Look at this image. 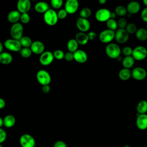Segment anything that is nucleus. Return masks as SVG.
Wrapping results in <instances>:
<instances>
[{"instance_id":"obj_7","label":"nucleus","mask_w":147,"mask_h":147,"mask_svg":"<svg viewBox=\"0 0 147 147\" xmlns=\"http://www.w3.org/2000/svg\"><path fill=\"white\" fill-rule=\"evenodd\" d=\"M20 144L22 147H34L36 140L32 135L24 134L20 138Z\"/></svg>"},{"instance_id":"obj_57","label":"nucleus","mask_w":147,"mask_h":147,"mask_svg":"<svg viewBox=\"0 0 147 147\" xmlns=\"http://www.w3.org/2000/svg\"><path fill=\"white\" fill-rule=\"evenodd\" d=\"M34 147H36V146H34Z\"/></svg>"},{"instance_id":"obj_53","label":"nucleus","mask_w":147,"mask_h":147,"mask_svg":"<svg viewBox=\"0 0 147 147\" xmlns=\"http://www.w3.org/2000/svg\"><path fill=\"white\" fill-rule=\"evenodd\" d=\"M143 3L147 7V0H144L143 1Z\"/></svg>"},{"instance_id":"obj_27","label":"nucleus","mask_w":147,"mask_h":147,"mask_svg":"<svg viewBox=\"0 0 147 147\" xmlns=\"http://www.w3.org/2000/svg\"><path fill=\"white\" fill-rule=\"evenodd\" d=\"M134 59L131 56H125L122 60V64L124 68L129 69L131 68L134 64Z\"/></svg>"},{"instance_id":"obj_43","label":"nucleus","mask_w":147,"mask_h":147,"mask_svg":"<svg viewBox=\"0 0 147 147\" xmlns=\"http://www.w3.org/2000/svg\"><path fill=\"white\" fill-rule=\"evenodd\" d=\"M64 59L67 61H71L73 60H74V53L68 52L64 54Z\"/></svg>"},{"instance_id":"obj_18","label":"nucleus","mask_w":147,"mask_h":147,"mask_svg":"<svg viewBox=\"0 0 147 147\" xmlns=\"http://www.w3.org/2000/svg\"><path fill=\"white\" fill-rule=\"evenodd\" d=\"M74 60L79 63H84L87 61L88 56L86 52L82 49H78L74 53Z\"/></svg>"},{"instance_id":"obj_30","label":"nucleus","mask_w":147,"mask_h":147,"mask_svg":"<svg viewBox=\"0 0 147 147\" xmlns=\"http://www.w3.org/2000/svg\"><path fill=\"white\" fill-rule=\"evenodd\" d=\"M20 42L23 48H30L33 42L32 39L29 37L25 36H23L20 40Z\"/></svg>"},{"instance_id":"obj_54","label":"nucleus","mask_w":147,"mask_h":147,"mask_svg":"<svg viewBox=\"0 0 147 147\" xmlns=\"http://www.w3.org/2000/svg\"><path fill=\"white\" fill-rule=\"evenodd\" d=\"M123 147H130L129 145H125V146H123Z\"/></svg>"},{"instance_id":"obj_35","label":"nucleus","mask_w":147,"mask_h":147,"mask_svg":"<svg viewBox=\"0 0 147 147\" xmlns=\"http://www.w3.org/2000/svg\"><path fill=\"white\" fill-rule=\"evenodd\" d=\"M125 29L129 34L136 33L137 30V28L136 25L133 23H130V24H127Z\"/></svg>"},{"instance_id":"obj_52","label":"nucleus","mask_w":147,"mask_h":147,"mask_svg":"<svg viewBox=\"0 0 147 147\" xmlns=\"http://www.w3.org/2000/svg\"><path fill=\"white\" fill-rule=\"evenodd\" d=\"M99 3H100L102 5H103L106 2V0H99Z\"/></svg>"},{"instance_id":"obj_36","label":"nucleus","mask_w":147,"mask_h":147,"mask_svg":"<svg viewBox=\"0 0 147 147\" xmlns=\"http://www.w3.org/2000/svg\"><path fill=\"white\" fill-rule=\"evenodd\" d=\"M51 6L55 9H60L63 5V1L62 0H51L50 2Z\"/></svg>"},{"instance_id":"obj_31","label":"nucleus","mask_w":147,"mask_h":147,"mask_svg":"<svg viewBox=\"0 0 147 147\" xmlns=\"http://www.w3.org/2000/svg\"><path fill=\"white\" fill-rule=\"evenodd\" d=\"M106 25L108 28V29H110L113 31H115L117 30L118 28V25H117V21H116L114 19H109L106 22Z\"/></svg>"},{"instance_id":"obj_22","label":"nucleus","mask_w":147,"mask_h":147,"mask_svg":"<svg viewBox=\"0 0 147 147\" xmlns=\"http://www.w3.org/2000/svg\"><path fill=\"white\" fill-rule=\"evenodd\" d=\"M49 5L48 4L44 1L38 2L36 3L34 6V10L36 12L38 13H45L47 10H48Z\"/></svg>"},{"instance_id":"obj_4","label":"nucleus","mask_w":147,"mask_h":147,"mask_svg":"<svg viewBox=\"0 0 147 147\" xmlns=\"http://www.w3.org/2000/svg\"><path fill=\"white\" fill-rule=\"evenodd\" d=\"M36 79L37 82L42 86L49 85L51 82V75L48 71L44 69H40L37 71Z\"/></svg>"},{"instance_id":"obj_56","label":"nucleus","mask_w":147,"mask_h":147,"mask_svg":"<svg viewBox=\"0 0 147 147\" xmlns=\"http://www.w3.org/2000/svg\"><path fill=\"white\" fill-rule=\"evenodd\" d=\"M146 30H147V24H146Z\"/></svg>"},{"instance_id":"obj_47","label":"nucleus","mask_w":147,"mask_h":147,"mask_svg":"<svg viewBox=\"0 0 147 147\" xmlns=\"http://www.w3.org/2000/svg\"><path fill=\"white\" fill-rule=\"evenodd\" d=\"M51 91V87L49 85H45V86H42V91L45 93V94H48Z\"/></svg>"},{"instance_id":"obj_5","label":"nucleus","mask_w":147,"mask_h":147,"mask_svg":"<svg viewBox=\"0 0 147 147\" xmlns=\"http://www.w3.org/2000/svg\"><path fill=\"white\" fill-rule=\"evenodd\" d=\"M3 46L8 50L12 52H18L21 49V45L20 40L13 38H9L5 41Z\"/></svg>"},{"instance_id":"obj_50","label":"nucleus","mask_w":147,"mask_h":147,"mask_svg":"<svg viewBox=\"0 0 147 147\" xmlns=\"http://www.w3.org/2000/svg\"><path fill=\"white\" fill-rule=\"evenodd\" d=\"M115 17H116V14H115L114 12H111V13L110 18H111V19H114Z\"/></svg>"},{"instance_id":"obj_20","label":"nucleus","mask_w":147,"mask_h":147,"mask_svg":"<svg viewBox=\"0 0 147 147\" xmlns=\"http://www.w3.org/2000/svg\"><path fill=\"white\" fill-rule=\"evenodd\" d=\"M141 6L138 2L136 1H132L128 3L126 7L127 12L130 14H134L138 13L140 10Z\"/></svg>"},{"instance_id":"obj_32","label":"nucleus","mask_w":147,"mask_h":147,"mask_svg":"<svg viewBox=\"0 0 147 147\" xmlns=\"http://www.w3.org/2000/svg\"><path fill=\"white\" fill-rule=\"evenodd\" d=\"M79 15L81 18L87 19L91 15V10L88 7H84L80 11Z\"/></svg>"},{"instance_id":"obj_42","label":"nucleus","mask_w":147,"mask_h":147,"mask_svg":"<svg viewBox=\"0 0 147 147\" xmlns=\"http://www.w3.org/2000/svg\"><path fill=\"white\" fill-rule=\"evenodd\" d=\"M7 138V133L2 128H0V144H2L5 141Z\"/></svg>"},{"instance_id":"obj_38","label":"nucleus","mask_w":147,"mask_h":147,"mask_svg":"<svg viewBox=\"0 0 147 147\" xmlns=\"http://www.w3.org/2000/svg\"><path fill=\"white\" fill-rule=\"evenodd\" d=\"M53 56H54L55 59L60 60H62L63 59H64L65 53H64V52L62 50L57 49V50H55L53 52Z\"/></svg>"},{"instance_id":"obj_48","label":"nucleus","mask_w":147,"mask_h":147,"mask_svg":"<svg viewBox=\"0 0 147 147\" xmlns=\"http://www.w3.org/2000/svg\"><path fill=\"white\" fill-rule=\"evenodd\" d=\"M6 102L3 99L0 98V109H2L5 107Z\"/></svg>"},{"instance_id":"obj_14","label":"nucleus","mask_w":147,"mask_h":147,"mask_svg":"<svg viewBox=\"0 0 147 147\" xmlns=\"http://www.w3.org/2000/svg\"><path fill=\"white\" fill-rule=\"evenodd\" d=\"M147 76V72L142 67H136L131 71V76L137 80H144Z\"/></svg>"},{"instance_id":"obj_33","label":"nucleus","mask_w":147,"mask_h":147,"mask_svg":"<svg viewBox=\"0 0 147 147\" xmlns=\"http://www.w3.org/2000/svg\"><path fill=\"white\" fill-rule=\"evenodd\" d=\"M127 13V9L123 6H118L115 9V13L118 16H124Z\"/></svg>"},{"instance_id":"obj_49","label":"nucleus","mask_w":147,"mask_h":147,"mask_svg":"<svg viewBox=\"0 0 147 147\" xmlns=\"http://www.w3.org/2000/svg\"><path fill=\"white\" fill-rule=\"evenodd\" d=\"M4 126V124H3V118H1L0 117V128H2V127Z\"/></svg>"},{"instance_id":"obj_6","label":"nucleus","mask_w":147,"mask_h":147,"mask_svg":"<svg viewBox=\"0 0 147 147\" xmlns=\"http://www.w3.org/2000/svg\"><path fill=\"white\" fill-rule=\"evenodd\" d=\"M147 56V49L144 46H137L133 50L132 57L136 60L141 61Z\"/></svg>"},{"instance_id":"obj_16","label":"nucleus","mask_w":147,"mask_h":147,"mask_svg":"<svg viewBox=\"0 0 147 147\" xmlns=\"http://www.w3.org/2000/svg\"><path fill=\"white\" fill-rule=\"evenodd\" d=\"M136 126L140 130H144L147 129V114H137Z\"/></svg>"},{"instance_id":"obj_29","label":"nucleus","mask_w":147,"mask_h":147,"mask_svg":"<svg viewBox=\"0 0 147 147\" xmlns=\"http://www.w3.org/2000/svg\"><path fill=\"white\" fill-rule=\"evenodd\" d=\"M137 111L139 114H144L147 113V100H141L137 105Z\"/></svg>"},{"instance_id":"obj_1","label":"nucleus","mask_w":147,"mask_h":147,"mask_svg":"<svg viewBox=\"0 0 147 147\" xmlns=\"http://www.w3.org/2000/svg\"><path fill=\"white\" fill-rule=\"evenodd\" d=\"M43 18L45 23L49 26L55 25L59 21L57 12L55 10L51 9L44 14Z\"/></svg>"},{"instance_id":"obj_9","label":"nucleus","mask_w":147,"mask_h":147,"mask_svg":"<svg viewBox=\"0 0 147 147\" xmlns=\"http://www.w3.org/2000/svg\"><path fill=\"white\" fill-rule=\"evenodd\" d=\"M111 11L106 8H102L98 10L95 13V18L99 22H107L110 19Z\"/></svg>"},{"instance_id":"obj_21","label":"nucleus","mask_w":147,"mask_h":147,"mask_svg":"<svg viewBox=\"0 0 147 147\" xmlns=\"http://www.w3.org/2000/svg\"><path fill=\"white\" fill-rule=\"evenodd\" d=\"M75 39L76 40L78 44L82 45H86L89 41L87 34L80 32L76 34Z\"/></svg>"},{"instance_id":"obj_17","label":"nucleus","mask_w":147,"mask_h":147,"mask_svg":"<svg viewBox=\"0 0 147 147\" xmlns=\"http://www.w3.org/2000/svg\"><path fill=\"white\" fill-rule=\"evenodd\" d=\"M30 48L32 53L36 55H41L45 52V45L44 43L38 40L33 41Z\"/></svg>"},{"instance_id":"obj_23","label":"nucleus","mask_w":147,"mask_h":147,"mask_svg":"<svg viewBox=\"0 0 147 147\" xmlns=\"http://www.w3.org/2000/svg\"><path fill=\"white\" fill-rule=\"evenodd\" d=\"M13 61L12 55L7 52H2L0 54V63L7 65L10 64Z\"/></svg>"},{"instance_id":"obj_15","label":"nucleus","mask_w":147,"mask_h":147,"mask_svg":"<svg viewBox=\"0 0 147 147\" xmlns=\"http://www.w3.org/2000/svg\"><path fill=\"white\" fill-rule=\"evenodd\" d=\"M76 27L80 31V32L85 33L89 30L91 27V24L90 21L86 18H79L76 22Z\"/></svg>"},{"instance_id":"obj_26","label":"nucleus","mask_w":147,"mask_h":147,"mask_svg":"<svg viewBox=\"0 0 147 147\" xmlns=\"http://www.w3.org/2000/svg\"><path fill=\"white\" fill-rule=\"evenodd\" d=\"M118 76L122 80H127L131 76V71L129 69L123 68L119 71Z\"/></svg>"},{"instance_id":"obj_11","label":"nucleus","mask_w":147,"mask_h":147,"mask_svg":"<svg viewBox=\"0 0 147 147\" xmlns=\"http://www.w3.org/2000/svg\"><path fill=\"white\" fill-rule=\"evenodd\" d=\"M129 38V34L125 29H117L115 32V39L119 44H123L127 41Z\"/></svg>"},{"instance_id":"obj_40","label":"nucleus","mask_w":147,"mask_h":147,"mask_svg":"<svg viewBox=\"0 0 147 147\" xmlns=\"http://www.w3.org/2000/svg\"><path fill=\"white\" fill-rule=\"evenodd\" d=\"M57 17H58L59 20H64L67 17V16L68 15L67 12L65 11V10L64 9H60L57 12Z\"/></svg>"},{"instance_id":"obj_39","label":"nucleus","mask_w":147,"mask_h":147,"mask_svg":"<svg viewBox=\"0 0 147 147\" xmlns=\"http://www.w3.org/2000/svg\"><path fill=\"white\" fill-rule=\"evenodd\" d=\"M117 25L119 29H125L127 25V21L124 18H121L118 20Z\"/></svg>"},{"instance_id":"obj_8","label":"nucleus","mask_w":147,"mask_h":147,"mask_svg":"<svg viewBox=\"0 0 147 147\" xmlns=\"http://www.w3.org/2000/svg\"><path fill=\"white\" fill-rule=\"evenodd\" d=\"M115 38V32L110 29H105L102 31L99 35V40L105 44L109 43Z\"/></svg>"},{"instance_id":"obj_41","label":"nucleus","mask_w":147,"mask_h":147,"mask_svg":"<svg viewBox=\"0 0 147 147\" xmlns=\"http://www.w3.org/2000/svg\"><path fill=\"white\" fill-rule=\"evenodd\" d=\"M133 49L130 47H125L121 51L125 56H131L133 53Z\"/></svg>"},{"instance_id":"obj_19","label":"nucleus","mask_w":147,"mask_h":147,"mask_svg":"<svg viewBox=\"0 0 147 147\" xmlns=\"http://www.w3.org/2000/svg\"><path fill=\"white\" fill-rule=\"evenodd\" d=\"M20 17L21 13L17 10H14L9 13L7 16V19L9 22L13 24L18 22V21L20 20Z\"/></svg>"},{"instance_id":"obj_24","label":"nucleus","mask_w":147,"mask_h":147,"mask_svg":"<svg viewBox=\"0 0 147 147\" xmlns=\"http://www.w3.org/2000/svg\"><path fill=\"white\" fill-rule=\"evenodd\" d=\"M16 118L13 115L9 114L3 118V124L4 126L7 128H10L14 126L16 124Z\"/></svg>"},{"instance_id":"obj_37","label":"nucleus","mask_w":147,"mask_h":147,"mask_svg":"<svg viewBox=\"0 0 147 147\" xmlns=\"http://www.w3.org/2000/svg\"><path fill=\"white\" fill-rule=\"evenodd\" d=\"M20 20L21 24H27L29 22V21L30 20V16L28 14V13L21 14V17H20Z\"/></svg>"},{"instance_id":"obj_13","label":"nucleus","mask_w":147,"mask_h":147,"mask_svg":"<svg viewBox=\"0 0 147 147\" xmlns=\"http://www.w3.org/2000/svg\"><path fill=\"white\" fill-rule=\"evenodd\" d=\"M31 2L29 0H19L17 3V9L21 13H26L31 9Z\"/></svg>"},{"instance_id":"obj_10","label":"nucleus","mask_w":147,"mask_h":147,"mask_svg":"<svg viewBox=\"0 0 147 147\" xmlns=\"http://www.w3.org/2000/svg\"><path fill=\"white\" fill-rule=\"evenodd\" d=\"M53 54L51 51H45L39 57V61L42 65L48 66L54 60Z\"/></svg>"},{"instance_id":"obj_25","label":"nucleus","mask_w":147,"mask_h":147,"mask_svg":"<svg viewBox=\"0 0 147 147\" xmlns=\"http://www.w3.org/2000/svg\"><path fill=\"white\" fill-rule=\"evenodd\" d=\"M79 44L75 38H71L69 40L67 43V48L68 52L74 53L78 50Z\"/></svg>"},{"instance_id":"obj_28","label":"nucleus","mask_w":147,"mask_h":147,"mask_svg":"<svg viewBox=\"0 0 147 147\" xmlns=\"http://www.w3.org/2000/svg\"><path fill=\"white\" fill-rule=\"evenodd\" d=\"M136 37L140 41H145L147 40V30L143 28L138 29L136 33Z\"/></svg>"},{"instance_id":"obj_3","label":"nucleus","mask_w":147,"mask_h":147,"mask_svg":"<svg viewBox=\"0 0 147 147\" xmlns=\"http://www.w3.org/2000/svg\"><path fill=\"white\" fill-rule=\"evenodd\" d=\"M105 52L107 56L110 58L117 59L120 56L121 50L117 44L115 43H110L106 46Z\"/></svg>"},{"instance_id":"obj_55","label":"nucleus","mask_w":147,"mask_h":147,"mask_svg":"<svg viewBox=\"0 0 147 147\" xmlns=\"http://www.w3.org/2000/svg\"><path fill=\"white\" fill-rule=\"evenodd\" d=\"M0 147H3V145L2 144H0Z\"/></svg>"},{"instance_id":"obj_44","label":"nucleus","mask_w":147,"mask_h":147,"mask_svg":"<svg viewBox=\"0 0 147 147\" xmlns=\"http://www.w3.org/2000/svg\"><path fill=\"white\" fill-rule=\"evenodd\" d=\"M53 147H68L67 145L65 142L61 140H58L56 141L53 145Z\"/></svg>"},{"instance_id":"obj_51","label":"nucleus","mask_w":147,"mask_h":147,"mask_svg":"<svg viewBox=\"0 0 147 147\" xmlns=\"http://www.w3.org/2000/svg\"><path fill=\"white\" fill-rule=\"evenodd\" d=\"M3 45L2 44V43L0 41V54L3 52Z\"/></svg>"},{"instance_id":"obj_12","label":"nucleus","mask_w":147,"mask_h":147,"mask_svg":"<svg viewBox=\"0 0 147 147\" xmlns=\"http://www.w3.org/2000/svg\"><path fill=\"white\" fill-rule=\"evenodd\" d=\"M79 8V2L77 0H67L64 5V9L68 14L75 13Z\"/></svg>"},{"instance_id":"obj_45","label":"nucleus","mask_w":147,"mask_h":147,"mask_svg":"<svg viewBox=\"0 0 147 147\" xmlns=\"http://www.w3.org/2000/svg\"><path fill=\"white\" fill-rule=\"evenodd\" d=\"M141 19L144 21L147 22V7L144 8L141 13Z\"/></svg>"},{"instance_id":"obj_34","label":"nucleus","mask_w":147,"mask_h":147,"mask_svg":"<svg viewBox=\"0 0 147 147\" xmlns=\"http://www.w3.org/2000/svg\"><path fill=\"white\" fill-rule=\"evenodd\" d=\"M20 52V55L23 58H29L31 56L33 53L30 48H21Z\"/></svg>"},{"instance_id":"obj_2","label":"nucleus","mask_w":147,"mask_h":147,"mask_svg":"<svg viewBox=\"0 0 147 147\" xmlns=\"http://www.w3.org/2000/svg\"><path fill=\"white\" fill-rule=\"evenodd\" d=\"M24 28L22 24L17 22L12 24L10 29V34L11 38L20 40L23 37Z\"/></svg>"},{"instance_id":"obj_46","label":"nucleus","mask_w":147,"mask_h":147,"mask_svg":"<svg viewBox=\"0 0 147 147\" xmlns=\"http://www.w3.org/2000/svg\"><path fill=\"white\" fill-rule=\"evenodd\" d=\"M88 39L89 40H94L95 39H96V37H97V34L95 32H90L88 34Z\"/></svg>"}]
</instances>
